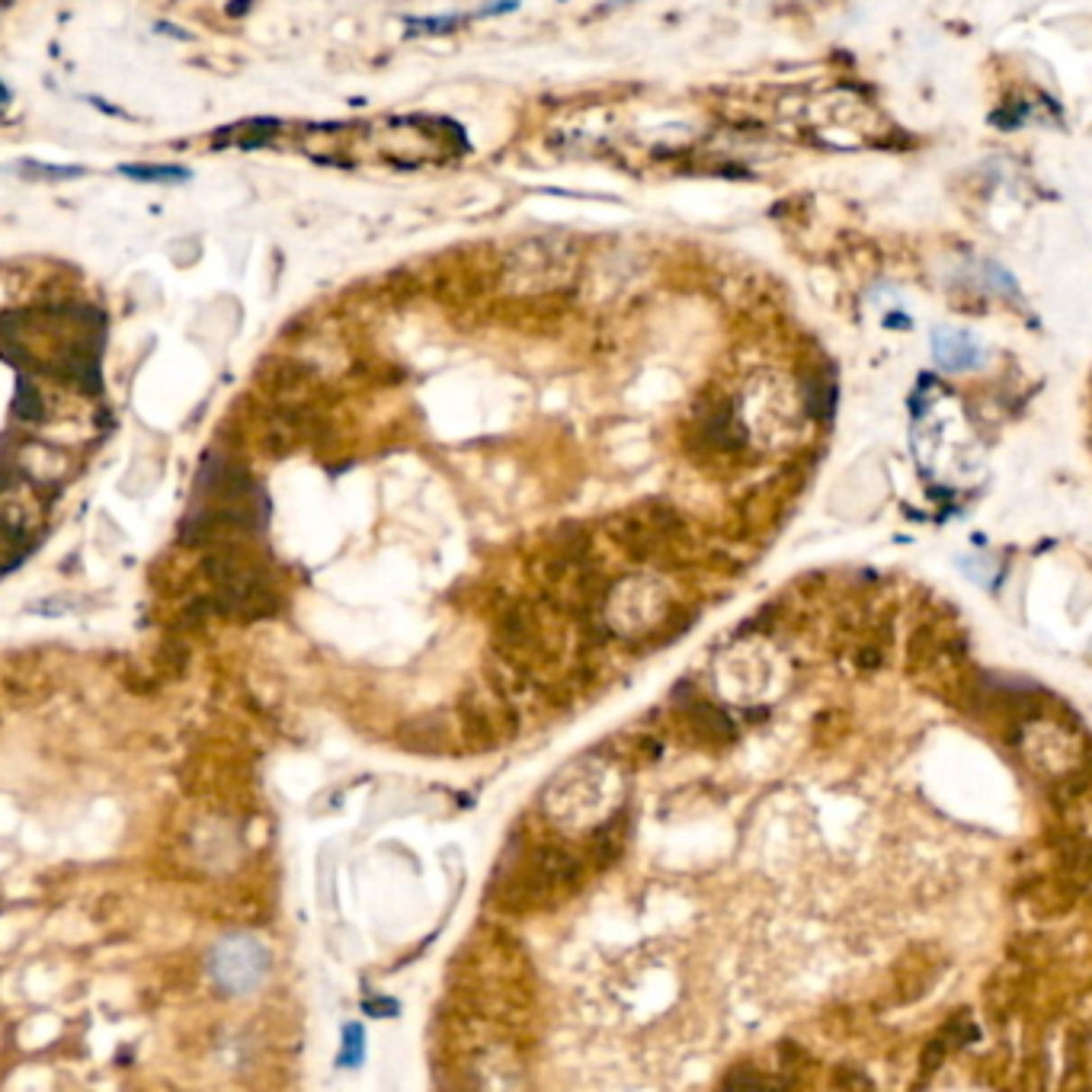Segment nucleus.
Here are the masks:
<instances>
[{"label": "nucleus", "instance_id": "20e7f679", "mask_svg": "<svg viewBox=\"0 0 1092 1092\" xmlns=\"http://www.w3.org/2000/svg\"><path fill=\"white\" fill-rule=\"evenodd\" d=\"M16 410H20V414H23L26 420H39V417H42V401H39L36 388H32L29 381H23L20 391H16Z\"/></svg>", "mask_w": 1092, "mask_h": 1092}, {"label": "nucleus", "instance_id": "39448f33", "mask_svg": "<svg viewBox=\"0 0 1092 1092\" xmlns=\"http://www.w3.org/2000/svg\"><path fill=\"white\" fill-rule=\"evenodd\" d=\"M465 16H432V20H407L410 32H446L455 23H461Z\"/></svg>", "mask_w": 1092, "mask_h": 1092}, {"label": "nucleus", "instance_id": "f03ea898", "mask_svg": "<svg viewBox=\"0 0 1092 1092\" xmlns=\"http://www.w3.org/2000/svg\"><path fill=\"white\" fill-rule=\"evenodd\" d=\"M933 350L939 356V366L951 369V372H961V369H974L978 366V356L980 352L974 350L968 337L961 333H951V331H939L933 337Z\"/></svg>", "mask_w": 1092, "mask_h": 1092}, {"label": "nucleus", "instance_id": "f257e3e1", "mask_svg": "<svg viewBox=\"0 0 1092 1092\" xmlns=\"http://www.w3.org/2000/svg\"><path fill=\"white\" fill-rule=\"evenodd\" d=\"M209 970L215 984L228 993H250L263 984L269 970V955L250 935H231L212 951Z\"/></svg>", "mask_w": 1092, "mask_h": 1092}, {"label": "nucleus", "instance_id": "423d86ee", "mask_svg": "<svg viewBox=\"0 0 1092 1092\" xmlns=\"http://www.w3.org/2000/svg\"><path fill=\"white\" fill-rule=\"evenodd\" d=\"M359 1057H362V1028L350 1025V1028H346V1051H343V1057H340V1060L350 1067V1064H359Z\"/></svg>", "mask_w": 1092, "mask_h": 1092}, {"label": "nucleus", "instance_id": "7ed1b4c3", "mask_svg": "<svg viewBox=\"0 0 1092 1092\" xmlns=\"http://www.w3.org/2000/svg\"><path fill=\"white\" fill-rule=\"evenodd\" d=\"M119 173L132 177V180H148V183H180V180H189L193 170L187 167H160V164H123Z\"/></svg>", "mask_w": 1092, "mask_h": 1092}]
</instances>
